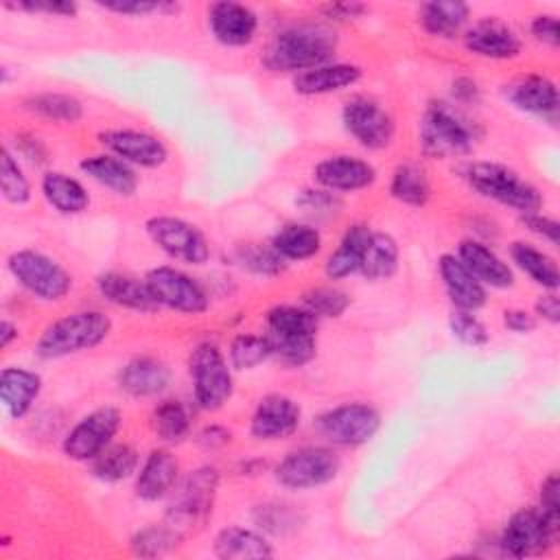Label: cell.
Masks as SVG:
<instances>
[{"label":"cell","instance_id":"obj_1","mask_svg":"<svg viewBox=\"0 0 560 560\" xmlns=\"http://www.w3.org/2000/svg\"><path fill=\"white\" fill-rule=\"evenodd\" d=\"M339 44L337 33L317 22H300L282 28L269 42L262 66L271 72H304L328 63Z\"/></svg>","mask_w":560,"mask_h":560},{"label":"cell","instance_id":"obj_2","mask_svg":"<svg viewBox=\"0 0 560 560\" xmlns=\"http://www.w3.org/2000/svg\"><path fill=\"white\" fill-rule=\"evenodd\" d=\"M219 488V470L214 466H199L179 479L171 492V501L164 512V523L186 538L203 529L212 516V505Z\"/></svg>","mask_w":560,"mask_h":560},{"label":"cell","instance_id":"obj_3","mask_svg":"<svg viewBox=\"0 0 560 560\" xmlns=\"http://www.w3.org/2000/svg\"><path fill=\"white\" fill-rule=\"evenodd\" d=\"M112 322L101 311H77L48 324L35 343L39 359H61L92 350L107 339Z\"/></svg>","mask_w":560,"mask_h":560},{"label":"cell","instance_id":"obj_4","mask_svg":"<svg viewBox=\"0 0 560 560\" xmlns=\"http://www.w3.org/2000/svg\"><path fill=\"white\" fill-rule=\"evenodd\" d=\"M477 142L475 125L451 103L433 101L420 120V144L431 158L466 155Z\"/></svg>","mask_w":560,"mask_h":560},{"label":"cell","instance_id":"obj_5","mask_svg":"<svg viewBox=\"0 0 560 560\" xmlns=\"http://www.w3.org/2000/svg\"><path fill=\"white\" fill-rule=\"evenodd\" d=\"M466 179L470 188H475L481 197L510 206L521 214L538 212L542 206L538 188L503 164L472 162L466 168Z\"/></svg>","mask_w":560,"mask_h":560},{"label":"cell","instance_id":"obj_6","mask_svg":"<svg viewBox=\"0 0 560 560\" xmlns=\"http://www.w3.org/2000/svg\"><path fill=\"white\" fill-rule=\"evenodd\" d=\"M188 368L192 378L195 402L206 411L221 409L234 392V378L230 363L219 350V346L210 341L195 346L188 359Z\"/></svg>","mask_w":560,"mask_h":560},{"label":"cell","instance_id":"obj_7","mask_svg":"<svg viewBox=\"0 0 560 560\" xmlns=\"http://www.w3.org/2000/svg\"><path fill=\"white\" fill-rule=\"evenodd\" d=\"M7 267L11 276L42 302H59L72 289L70 273L55 258L37 249L13 252Z\"/></svg>","mask_w":560,"mask_h":560},{"label":"cell","instance_id":"obj_8","mask_svg":"<svg viewBox=\"0 0 560 560\" xmlns=\"http://www.w3.org/2000/svg\"><path fill=\"white\" fill-rule=\"evenodd\" d=\"M341 468L339 455L328 446L289 451L273 468V477L289 490H311L330 483Z\"/></svg>","mask_w":560,"mask_h":560},{"label":"cell","instance_id":"obj_9","mask_svg":"<svg viewBox=\"0 0 560 560\" xmlns=\"http://www.w3.org/2000/svg\"><path fill=\"white\" fill-rule=\"evenodd\" d=\"M144 282L158 306L186 315H199L210 306L206 289L182 269L168 265L153 267L144 276Z\"/></svg>","mask_w":560,"mask_h":560},{"label":"cell","instance_id":"obj_10","mask_svg":"<svg viewBox=\"0 0 560 560\" xmlns=\"http://www.w3.org/2000/svg\"><path fill=\"white\" fill-rule=\"evenodd\" d=\"M122 422L120 409L112 405L96 407L94 411L85 413L63 438L61 451L68 459L74 462H92L98 453H103L114 435L118 433Z\"/></svg>","mask_w":560,"mask_h":560},{"label":"cell","instance_id":"obj_11","mask_svg":"<svg viewBox=\"0 0 560 560\" xmlns=\"http://www.w3.org/2000/svg\"><path fill=\"white\" fill-rule=\"evenodd\" d=\"M149 238L173 260L186 265H203L210 258V247L201 230L179 217H151L144 223Z\"/></svg>","mask_w":560,"mask_h":560},{"label":"cell","instance_id":"obj_12","mask_svg":"<svg viewBox=\"0 0 560 560\" xmlns=\"http://www.w3.org/2000/svg\"><path fill=\"white\" fill-rule=\"evenodd\" d=\"M315 424L317 431L337 446H361L376 435L381 413L368 402H343L324 411Z\"/></svg>","mask_w":560,"mask_h":560},{"label":"cell","instance_id":"obj_13","mask_svg":"<svg viewBox=\"0 0 560 560\" xmlns=\"http://www.w3.org/2000/svg\"><path fill=\"white\" fill-rule=\"evenodd\" d=\"M343 129L365 149H385L394 138L392 116L365 94H357L346 101L341 109Z\"/></svg>","mask_w":560,"mask_h":560},{"label":"cell","instance_id":"obj_14","mask_svg":"<svg viewBox=\"0 0 560 560\" xmlns=\"http://www.w3.org/2000/svg\"><path fill=\"white\" fill-rule=\"evenodd\" d=\"M556 536L558 527H553L538 508H523L510 516L501 536V547L508 556L527 558L553 547Z\"/></svg>","mask_w":560,"mask_h":560},{"label":"cell","instance_id":"obj_15","mask_svg":"<svg viewBox=\"0 0 560 560\" xmlns=\"http://www.w3.org/2000/svg\"><path fill=\"white\" fill-rule=\"evenodd\" d=\"M98 142L116 158L125 160L131 166H142V168H155L162 166L168 158L166 144L140 129H107L98 133Z\"/></svg>","mask_w":560,"mask_h":560},{"label":"cell","instance_id":"obj_16","mask_svg":"<svg viewBox=\"0 0 560 560\" xmlns=\"http://www.w3.org/2000/svg\"><path fill=\"white\" fill-rule=\"evenodd\" d=\"M302 409L300 405L282 394H269L260 398L252 413L249 431L256 440L262 442H273V440H284L295 433L300 427Z\"/></svg>","mask_w":560,"mask_h":560},{"label":"cell","instance_id":"obj_17","mask_svg":"<svg viewBox=\"0 0 560 560\" xmlns=\"http://www.w3.org/2000/svg\"><path fill=\"white\" fill-rule=\"evenodd\" d=\"M208 28L223 46H247L256 37L258 15L247 4L221 0L208 7Z\"/></svg>","mask_w":560,"mask_h":560},{"label":"cell","instance_id":"obj_18","mask_svg":"<svg viewBox=\"0 0 560 560\" xmlns=\"http://www.w3.org/2000/svg\"><path fill=\"white\" fill-rule=\"evenodd\" d=\"M315 182L330 192H354L368 188L376 179V171L370 162L354 155H330L315 164Z\"/></svg>","mask_w":560,"mask_h":560},{"label":"cell","instance_id":"obj_19","mask_svg":"<svg viewBox=\"0 0 560 560\" xmlns=\"http://www.w3.org/2000/svg\"><path fill=\"white\" fill-rule=\"evenodd\" d=\"M464 44L472 55L486 59H512L521 52V37L497 18H483L464 33Z\"/></svg>","mask_w":560,"mask_h":560},{"label":"cell","instance_id":"obj_20","mask_svg":"<svg viewBox=\"0 0 560 560\" xmlns=\"http://www.w3.org/2000/svg\"><path fill=\"white\" fill-rule=\"evenodd\" d=\"M438 271L444 291L455 308L475 313L486 304V287L466 269L455 254H442L438 258Z\"/></svg>","mask_w":560,"mask_h":560},{"label":"cell","instance_id":"obj_21","mask_svg":"<svg viewBox=\"0 0 560 560\" xmlns=\"http://www.w3.org/2000/svg\"><path fill=\"white\" fill-rule=\"evenodd\" d=\"M179 481V464L168 448H153L136 475V494L142 501H160L168 497Z\"/></svg>","mask_w":560,"mask_h":560},{"label":"cell","instance_id":"obj_22","mask_svg":"<svg viewBox=\"0 0 560 560\" xmlns=\"http://www.w3.org/2000/svg\"><path fill=\"white\" fill-rule=\"evenodd\" d=\"M466 269L486 287L492 289H508L514 284V273L510 269V265L499 258L488 245H483L481 241L475 238H466L457 245V254H455Z\"/></svg>","mask_w":560,"mask_h":560},{"label":"cell","instance_id":"obj_23","mask_svg":"<svg viewBox=\"0 0 560 560\" xmlns=\"http://www.w3.org/2000/svg\"><path fill=\"white\" fill-rule=\"evenodd\" d=\"M508 98L521 112L549 118V120H556L558 116V105H560L558 88L547 77H540V74L521 77L508 88Z\"/></svg>","mask_w":560,"mask_h":560},{"label":"cell","instance_id":"obj_24","mask_svg":"<svg viewBox=\"0 0 560 560\" xmlns=\"http://www.w3.org/2000/svg\"><path fill=\"white\" fill-rule=\"evenodd\" d=\"M361 79V68L354 63H322L293 77V90L304 96H319L346 90Z\"/></svg>","mask_w":560,"mask_h":560},{"label":"cell","instance_id":"obj_25","mask_svg":"<svg viewBox=\"0 0 560 560\" xmlns=\"http://www.w3.org/2000/svg\"><path fill=\"white\" fill-rule=\"evenodd\" d=\"M171 383V370L166 363L153 357H136L118 372V385L122 392L136 398L158 396Z\"/></svg>","mask_w":560,"mask_h":560},{"label":"cell","instance_id":"obj_26","mask_svg":"<svg viewBox=\"0 0 560 560\" xmlns=\"http://www.w3.org/2000/svg\"><path fill=\"white\" fill-rule=\"evenodd\" d=\"M42 392V376L26 368H4L0 372V400L13 420L24 418Z\"/></svg>","mask_w":560,"mask_h":560},{"label":"cell","instance_id":"obj_27","mask_svg":"<svg viewBox=\"0 0 560 560\" xmlns=\"http://www.w3.org/2000/svg\"><path fill=\"white\" fill-rule=\"evenodd\" d=\"M96 289L107 302H112L120 308H129V311H138V313H153L155 308H160L155 304V300L151 298L144 280H138V278L120 273V271L101 273L96 278Z\"/></svg>","mask_w":560,"mask_h":560},{"label":"cell","instance_id":"obj_28","mask_svg":"<svg viewBox=\"0 0 560 560\" xmlns=\"http://www.w3.org/2000/svg\"><path fill=\"white\" fill-rule=\"evenodd\" d=\"M79 168L83 175L94 179L96 184L105 186L114 195L131 197L138 188V175L125 160L112 155V153H96L81 160Z\"/></svg>","mask_w":560,"mask_h":560},{"label":"cell","instance_id":"obj_29","mask_svg":"<svg viewBox=\"0 0 560 560\" xmlns=\"http://www.w3.org/2000/svg\"><path fill=\"white\" fill-rule=\"evenodd\" d=\"M214 553L223 560H262L273 556V547L254 529L225 527L214 538Z\"/></svg>","mask_w":560,"mask_h":560},{"label":"cell","instance_id":"obj_30","mask_svg":"<svg viewBox=\"0 0 560 560\" xmlns=\"http://www.w3.org/2000/svg\"><path fill=\"white\" fill-rule=\"evenodd\" d=\"M42 195L61 214H81L90 206L85 186L61 171H48L42 177Z\"/></svg>","mask_w":560,"mask_h":560},{"label":"cell","instance_id":"obj_31","mask_svg":"<svg viewBox=\"0 0 560 560\" xmlns=\"http://www.w3.org/2000/svg\"><path fill=\"white\" fill-rule=\"evenodd\" d=\"M370 234H372V230H368V225H361V223L350 225L346 230V234L341 236L337 249L326 258L324 273L330 280H341V278H348V276L357 273L359 267H361L363 252H365Z\"/></svg>","mask_w":560,"mask_h":560},{"label":"cell","instance_id":"obj_32","mask_svg":"<svg viewBox=\"0 0 560 560\" xmlns=\"http://www.w3.org/2000/svg\"><path fill=\"white\" fill-rule=\"evenodd\" d=\"M470 9L466 2L457 0H433L420 7V24L431 37L451 39L468 22Z\"/></svg>","mask_w":560,"mask_h":560},{"label":"cell","instance_id":"obj_33","mask_svg":"<svg viewBox=\"0 0 560 560\" xmlns=\"http://www.w3.org/2000/svg\"><path fill=\"white\" fill-rule=\"evenodd\" d=\"M271 247L284 260H306L319 252L322 234L306 223H287L273 234Z\"/></svg>","mask_w":560,"mask_h":560},{"label":"cell","instance_id":"obj_34","mask_svg":"<svg viewBox=\"0 0 560 560\" xmlns=\"http://www.w3.org/2000/svg\"><path fill=\"white\" fill-rule=\"evenodd\" d=\"M398 256H400L398 245L389 234L372 232L363 252L359 273L368 280H385L394 276L398 267Z\"/></svg>","mask_w":560,"mask_h":560},{"label":"cell","instance_id":"obj_35","mask_svg":"<svg viewBox=\"0 0 560 560\" xmlns=\"http://www.w3.org/2000/svg\"><path fill=\"white\" fill-rule=\"evenodd\" d=\"M140 455L131 444H109L92 459V475L98 481L116 483L138 472Z\"/></svg>","mask_w":560,"mask_h":560},{"label":"cell","instance_id":"obj_36","mask_svg":"<svg viewBox=\"0 0 560 560\" xmlns=\"http://www.w3.org/2000/svg\"><path fill=\"white\" fill-rule=\"evenodd\" d=\"M389 192L394 199H398L405 206H424L431 197V184L422 166L413 162L398 164L392 173L389 182Z\"/></svg>","mask_w":560,"mask_h":560},{"label":"cell","instance_id":"obj_37","mask_svg":"<svg viewBox=\"0 0 560 560\" xmlns=\"http://www.w3.org/2000/svg\"><path fill=\"white\" fill-rule=\"evenodd\" d=\"M510 256L516 262V267L523 273H527L536 284H540V287H545L549 291L558 289V284H560L558 267H556L553 258H549L545 252H540L538 247H534L529 243L516 241V243H512Z\"/></svg>","mask_w":560,"mask_h":560},{"label":"cell","instance_id":"obj_38","mask_svg":"<svg viewBox=\"0 0 560 560\" xmlns=\"http://www.w3.org/2000/svg\"><path fill=\"white\" fill-rule=\"evenodd\" d=\"M319 317L306 306L278 304L267 313V332L271 335H313L317 337Z\"/></svg>","mask_w":560,"mask_h":560},{"label":"cell","instance_id":"obj_39","mask_svg":"<svg viewBox=\"0 0 560 560\" xmlns=\"http://www.w3.org/2000/svg\"><path fill=\"white\" fill-rule=\"evenodd\" d=\"M151 427L166 444H179L190 433V413L179 400H162L151 416Z\"/></svg>","mask_w":560,"mask_h":560},{"label":"cell","instance_id":"obj_40","mask_svg":"<svg viewBox=\"0 0 560 560\" xmlns=\"http://www.w3.org/2000/svg\"><path fill=\"white\" fill-rule=\"evenodd\" d=\"M24 107L42 118L57 120V122H77L83 116V105L70 94H59V92H46V94H35L24 101Z\"/></svg>","mask_w":560,"mask_h":560},{"label":"cell","instance_id":"obj_41","mask_svg":"<svg viewBox=\"0 0 560 560\" xmlns=\"http://www.w3.org/2000/svg\"><path fill=\"white\" fill-rule=\"evenodd\" d=\"M271 357L282 365L302 368L306 365L317 350V339L313 335H271L265 332Z\"/></svg>","mask_w":560,"mask_h":560},{"label":"cell","instance_id":"obj_42","mask_svg":"<svg viewBox=\"0 0 560 560\" xmlns=\"http://www.w3.org/2000/svg\"><path fill=\"white\" fill-rule=\"evenodd\" d=\"M0 188H2V197L9 203L22 206L31 199L28 177L24 175L18 158L11 153L9 147H4L0 155Z\"/></svg>","mask_w":560,"mask_h":560},{"label":"cell","instance_id":"obj_43","mask_svg":"<svg viewBox=\"0 0 560 560\" xmlns=\"http://www.w3.org/2000/svg\"><path fill=\"white\" fill-rule=\"evenodd\" d=\"M230 365L234 370H254L271 357L265 335H236L228 350Z\"/></svg>","mask_w":560,"mask_h":560},{"label":"cell","instance_id":"obj_44","mask_svg":"<svg viewBox=\"0 0 560 560\" xmlns=\"http://www.w3.org/2000/svg\"><path fill=\"white\" fill-rule=\"evenodd\" d=\"M182 538L166 525H147L142 527L133 538H131V549L136 556L142 558H158L164 556L166 551H171Z\"/></svg>","mask_w":560,"mask_h":560},{"label":"cell","instance_id":"obj_45","mask_svg":"<svg viewBox=\"0 0 560 560\" xmlns=\"http://www.w3.org/2000/svg\"><path fill=\"white\" fill-rule=\"evenodd\" d=\"M236 262L256 276H278L284 269V258L269 245L247 243L236 249Z\"/></svg>","mask_w":560,"mask_h":560},{"label":"cell","instance_id":"obj_46","mask_svg":"<svg viewBox=\"0 0 560 560\" xmlns=\"http://www.w3.org/2000/svg\"><path fill=\"white\" fill-rule=\"evenodd\" d=\"M302 306H306L319 319L322 317L335 319L346 313V308L350 306V298H348V293H343L341 289H335V287H315L302 295Z\"/></svg>","mask_w":560,"mask_h":560},{"label":"cell","instance_id":"obj_47","mask_svg":"<svg viewBox=\"0 0 560 560\" xmlns=\"http://www.w3.org/2000/svg\"><path fill=\"white\" fill-rule=\"evenodd\" d=\"M254 523L276 536H284L291 534L293 529H298V512L291 510V505L284 503H262L254 510Z\"/></svg>","mask_w":560,"mask_h":560},{"label":"cell","instance_id":"obj_48","mask_svg":"<svg viewBox=\"0 0 560 560\" xmlns=\"http://www.w3.org/2000/svg\"><path fill=\"white\" fill-rule=\"evenodd\" d=\"M448 328L453 332V337L457 341H462L464 346H483L488 343L490 335L488 328L483 326V322L479 317H475L470 311H459L455 308L448 317Z\"/></svg>","mask_w":560,"mask_h":560},{"label":"cell","instance_id":"obj_49","mask_svg":"<svg viewBox=\"0 0 560 560\" xmlns=\"http://www.w3.org/2000/svg\"><path fill=\"white\" fill-rule=\"evenodd\" d=\"M98 7L120 15H149V13H164V11L179 9V4L158 2V0H109V2H98Z\"/></svg>","mask_w":560,"mask_h":560},{"label":"cell","instance_id":"obj_50","mask_svg":"<svg viewBox=\"0 0 560 560\" xmlns=\"http://www.w3.org/2000/svg\"><path fill=\"white\" fill-rule=\"evenodd\" d=\"M7 9L26 11V13H46L59 18H74L79 7L70 0H20V2H4Z\"/></svg>","mask_w":560,"mask_h":560},{"label":"cell","instance_id":"obj_51","mask_svg":"<svg viewBox=\"0 0 560 560\" xmlns=\"http://www.w3.org/2000/svg\"><path fill=\"white\" fill-rule=\"evenodd\" d=\"M540 503L538 510L542 512V516L553 525L560 527V481L556 472H549L542 483H540V494H538Z\"/></svg>","mask_w":560,"mask_h":560},{"label":"cell","instance_id":"obj_52","mask_svg":"<svg viewBox=\"0 0 560 560\" xmlns=\"http://www.w3.org/2000/svg\"><path fill=\"white\" fill-rule=\"evenodd\" d=\"M529 31L536 42L547 44V46H558L560 44V31H558V18L551 13H540L532 20Z\"/></svg>","mask_w":560,"mask_h":560},{"label":"cell","instance_id":"obj_53","mask_svg":"<svg viewBox=\"0 0 560 560\" xmlns=\"http://www.w3.org/2000/svg\"><path fill=\"white\" fill-rule=\"evenodd\" d=\"M523 223L529 232L542 236L545 241H549L551 245H558V236H560V225L556 219H549L540 212H527L523 214Z\"/></svg>","mask_w":560,"mask_h":560},{"label":"cell","instance_id":"obj_54","mask_svg":"<svg viewBox=\"0 0 560 560\" xmlns=\"http://www.w3.org/2000/svg\"><path fill=\"white\" fill-rule=\"evenodd\" d=\"M337 203H339V201H337L335 192H330V190H326V188L302 190V195L298 197V206H302L304 210H311V212L332 210Z\"/></svg>","mask_w":560,"mask_h":560},{"label":"cell","instance_id":"obj_55","mask_svg":"<svg viewBox=\"0 0 560 560\" xmlns=\"http://www.w3.org/2000/svg\"><path fill=\"white\" fill-rule=\"evenodd\" d=\"M503 324L516 335H527L536 328V315L527 313L525 308H510L503 313Z\"/></svg>","mask_w":560,"mask_h":560},{"label":"cell","instance_id":"obj_56","mask_svg":"<svg viewBox=\"0 0 560 560\" xmlns=\"http://www.w3.org/2000/svg\"><path fill=\"white\" fill-rule=\"evenodd\" d=\"M365 11L368 7L361 2H330L322 7V13L330 20H354L361 18Z\"/></svg>","mask_w":560,"mask_h":560},{"label":"cell","instance_id":"obj_57","mask_svg":"<svg viewBox=\"0 0 560 560\" xmlns=\"http://www.w3.org/2000/svg\"><path fill=\"white\" fill-rule=\"evenodd\" d=\"M230 440H232V433H230L225 427H221V424L203 427V429L199 431V435H197V442H199L203 448H210V451L225 446Z\"/></svg>","mask_w":560,"mask_h":560},{"label":"cell","instance_id":"obj_58","mask_svg":"<svg viewBox=\"0 0 560 560\" xmlns=\"http://www.w3.org/2000/svg\"><path fill=\"white\" fill-rule=\"evenodd\" d=\"M18 151L33 164H44L46 162V147L33 136H20L18 138Z\"/></svg>","mask_w":560,"mask_h":560},{"label":"cell","instance_id":"obj_59","mask_svg":"<svg viewBox=\"0 0 560 560\" xmlns=\"http://www.w3.org/2000/svg\"><path fill=\"white\" fill-rule=\"evenodd\" d=\"M536 315L551 322V324H558L560 322V300L556 293H547V295H540L538 302H536Z\"/></svg>","mask_w":560,"mask_h":560},{"label":"cell","instance_id":"obj_60","mask_svg":"<svg viewBox=\"0 0 560 560\" xmlns=\"http://www.w3.org/2000/svg\"><path fill=\"white\" fill-rule=\"evenodd\" d=\"M453 98L457 103H475L479 98V88L472 79L459 77L453 81Z\"/></svg>","mask_w":560,"mask_h":560},{"label":"cell","instance_id":"obj_61","mask_svg":"<svg viewBox=\"0 0 560 560\" xmlns=\"http://www.w3.org/2000/svg\"><path fill=\"white\" fill-rule=\"evenodd\" d=\"M18 339V326L9 319L0 322V348H9L11 341Z\"/></svg>","mask_w":560,"mask_h":560}]
</instances>
